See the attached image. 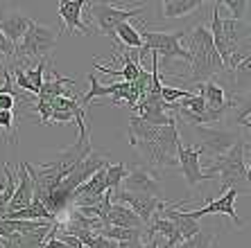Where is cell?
<instances>
[{
  "mask_svg": "<svg viewBox=\"0 0 251 248\" xmlns=\"http://www.w3.org/2000/svg\"><path fill=\"white\" fill-rule=\"evenodd\" d=\"M129 144L154 167L176 165V149L181 144L176 127H150L138 115L129 117Z\"/></svg>",
  "mask_w": 251,
  "mask_h": 248,
  "instance_id": "cell-1",
  "label": "cell"
},
{
  "mask_svg": "<svg viewBox=\"0 0 251 248\" xmlns=\"http://www.w3.org/2000/svg\"><path fill=\"white\" fill-rule=\"evenodd\" d=\"M186 50L190 54V72L188 79L193 81V86L204 84V81H213V77L224 75V64L220 54H217L215 45H213V36L206 25H195L186 32Z\"/></svg>",
  "mask_w": 251,
  "mask_h": 248,
  "instance_id": "cell-2",
  "label": "cell"
},
{
  "mask_svg": "<svg viewBox=\"0 0 251 248\" xmlns=\"http://www.w3.org/2000/svg\"><path fill=\"white\" fill-rule=\"evenodd\" d=\"M217 179L220 192L235 190L240 194H251L249 183H247V167H245V140L238 142L222 156L213 158L208 169L204 172V180Z\"/></svg>",
  "mask_w": 251,
  "mask_h": 248,
  "instance_id": "cell-3",
  "label": "cell"
},
{
  "mask_svg": "<svg viewBox=\"0 0 251 248\" xmlns=\"http://www.w3.org/2000/svg\"><path fill=\"white\" fill-rule=\"evenodd\" d=\"M57 39H59L57 27H50V25H46V23L32 21L27 32H25V36L18 41L16 47H14L12 61L16 66H25V64L36 66L39 61H43V59L52 57Z\"/></svg>",
  "mask_w": 251,
  "mask_h": 248,
  "instance_id": "cell-4",
  "label": "cell"
},
{
  "mask_svg": "<svg viewBox=\"0 0 251 248\" xmlns=\"http://www.w3.org/2000/svg\"><path fill=\"white\" fill-rule=\"evenodd\" d=\"M186 29H176V32H154V29H143L140 39H143V50H140V61L145 54L156 52L163 57V66H170L172 59H183L190 66V54L181 45V39Z\"/></svg>",
  "mask_w": 251,
  "mask_h": 248,
  "instance_id": "cell-5",
  "label": "cell"
},
{
  "mask_svg": "<svg viewBox=\"0 0 251 248\" xmlns=\"http://www.w3.org/2000/svg\"><path fill=\"white\" fill-rule=\"evenodd\" d=\"M86 12L91 16V21L95 23V27H98L100 34H106L111 36L113 41H116V27L123 23H129V18L134 16H140V14L145 12V5H136V7H129V9H120V7H113L111 2H91L88 0L86 7H84ZM116 47H118V41H116Z\"/></svg>",
  "mask_w": 251,
  "mask_h": 248,
  "instance_id": "cell-6",
  "label": "cell"
},
{
  "mask_svg": "<svg viewBox=\"0 0 251 248\" xmlns=\"http://www.w3.org/2000/svg\"><path fill=\"white\" fill-rule=\"evenodd\" d=\"M195 133L199 138V144H193V147H197L199 154H208L213 158L226 154L242 138L240 131L226 127H195Z\"/></svg>",
  "mask_w": 251,
  "mask_h": 248,
  "instance_id": "cell-7",
  "label": "cell"
},
{
  "mask_svg": "<svg viewBox=\"0 0 251 248\" xmlns=\"http://www.w3.org/2000/svg\"><path fill=\"white\" fill-rule=\"evenodd\" d=\"M111 203H123V205H127L129 210H134V212L138 214V219L145 224V228H147V224L161 212V210H165L170 205V201L158 199V196L129 194V192H118V194L111 199Z\"/></svg>",
  "mask_w": 251,
  "mask_h": 248,
  "instance_id": "cell-8",
  "label": "cell"
},
{
  "mask_svg": "<svg viewBox=\"0 0 251 248\" xmlns=\"http://www.w3.org/2000/svg\"><path fill=\"white\" fill-rule=\"evenodd\" d=\"M120 192H129V194H150V196H158L163 192V183L154 172H150L147 167H134L129 169L127 176L123 180Z\"/></svg>",
  "mask_w": 251,
  "mask_h": 248,
  "instance_id": "cell-9",
  "label": "cell"
},
{
  "mask_svg": "<svg viewBox=\"0 0 251 248\" xmlns=\"http://www.w3.org/2000/svg\"><path fill=\"white\" fill-rule=\"evenodd\" d=\"M238 196L240 192L235 190H226L222 196H217V199H210L208 203H206L204 208H197V210H190L193 212L195 219H201V217H208V214H226L228 219L233 221L238 228H245L247 221L242 219L238 214V210H235V201H238Z\"/></svg>",
  "mask_w": 251,
  "mask_h": 248,
  "instance_id": "cell-10",
  "label": "cell"
},
{
  "mask_svg": "<svg viewBox=\"0 0 251 248\" xmlns=\"http://www.w3.org/2000/svg\"><path fill=\"white\" fill-rule=\"evenodd\" d=\"M84 7H86L84 0H61V2L57 5L59 16H61V21H64V29L70 36L73 34H82V36L93 34V29L82 21Z\"/></svg>",
  "mask_w": 251,
  "mask_h": 248,
  "instance_id": "cell-11",
  "label": "cell"
},
{
  "mask_svg": "<svg viewBox=\"0 0 251 248\" xmlns=\"http://www.w3.org/2000/svg\"><path fill=\"white\" fill-rule=\"evenodd\" d=\"M199 158H201V154L197 151V147L183 144V142L179 144V149H176V165L181 169L188 187H197V185L204 180V172H201Z\"/></svg>",
  "mask_w": 251,
  "mask_h": 248,
  "instance_id": "cell-12",
  "label": "cell"
},
{
  "mask_svg": "<svg viewBox=\"0 0 251 248\" xmlns=\"http://www.w3.org/2000/svg\"><path fill=\"white\" fill-rule=\"evenodd\" d=\"M57 97H75V79L61 77L59 72H50L43 77V86L34 99L39 102H52Z\"/></svg>",
  "mask_w": 251,
  "mask_h": 248,
  "instance_id": "cell-13",
  "label": "cell"
},
{
  "mask_svg": "<svg viewBox=\"0 0 251 248\" xmlns=\"http://www.w3.org/2000/svg\"><path fill=\"white\" fill-rule=\"evenodd\" d=\"M34 18L25 16L21 12H14V9H5V12H0V32L7 36V41L16 47V43L25 36L27 32L29 23H32Z\"/></svg>",
  "mask_w": 251,
  "mask_h": 248,
  "instance_id": "cell-14",
  "label": "cell"
},
{
  "mask_svg": "<svg viewBox=\"0 0 251 248\" xmlns=\"http://www.w3.org/2000/svg\"><path fill=\"white\" fill-rule=\"evenodd\" d=\"M16 192H14L12 201H9V205H7L5 214L9 212H18V210H25L29 205V203L34 201V183H32V179H29L27 169H25V165L21 162V167L16 169Z\"/></svg>",
  "mask_w": 251,
  "mask_h": 248,
  "instance_id": "cell-15",
  "label": "cell"
},
{
  "mask_svg": "<svg viewBox=\"0 0 251 248\" xmlns=\"http://www.w3.org/2000/svg\"><path fill=\"white\" fill-rule=\"evenodd\" d=\"M102 225H113V228H145V224L138 219V214L134 210H129L127 205H123V203H111L106 208Z\"/></svg>",
  "mask_w": 251,
  "mask_h": 248,
  "instance_id": "cell-16",
  "label": "cell"
},
{
  "mask_svg": "<svg viewBox=\"0 0 251 248\" xmlns=\"http://www.w3.org/2000/svg\"><path fill=\"white\" fill-rule=\"evenodd\" d=\"M54 225L57 224L41 228V230H34V232H16V235L2 237L0 244H2V248H41Z\"/></svg>",
  "mask_w": 251,
  "mask_h": 248,
  "instance_id": "cell-17",
  "label": "cell"
},
{
  "mask_svg": "<svg viewBox=\"0 0 251 248\" xmlns=\"http://www.w3.org/2000/svg\"><path fill=\"white\" fill-rule=\"evenodd\" d=\"M195 90H197V95L206 102V109H226V106H231V97L226 95V90H224L222 84H217L215 79L213 81H204V84H197L195 86Z\"/></svg>",
  "mask_w": 251,
  "mask_h": 248,
  "instance_id": "cell-18",
  "label": "cell"
},
{
  "mask_svg": "<svg viewBox=\"0 0 251 248\" xmlns=\"http://www.w3.org/2000/svg\"><path fill=\"white\" fill-rule=\"evenodd\" d=\"M222 34H224V43H226L228 57L235 47L247 41L251 36V23L249 21H233V18H224L222 21Z\"/></svg>",
  "mask_w": 251,
  "mask_h": 248,
  "instance_id": "cell-19",
  "label": "cell"
},
{
  "mask_svg": "<svg viewBox=\"0 0 251 248\" xmlns=\"http://www.w3.org/2000/svg\"><path fill=\"white\" fill-rule=\"evenodd\" d=\"M156 7H158V16L170 21V18H181V16H188V14L201 9L204 0H163Z\"/></svg>",
  "mask_w": 251,
  "mask_h": 248,
  "instance_id": "cell-20",
  "label": "cell"
},
{
  "mask_svg": "<svg viewBox=\"0 0 251 248\" xmlns=\"http://www.w3.org/2000/svg\"><path fill=\"white\" fill-rule=\"evenodd\" d=\"M98 235L113 239V242H143L145 228H113V225H102Z\"/></svg>",
  "mask_w": 251,
  "mask_h": 248,
  "instance_id": "cell-21",
  "label": "cell"
},
{
  "mask_svg": "<svg viewBox=\"0 0 251 248\" xmlns=\"http://www.w3.org/2000/svg\"><path fill=\"white\" fill-rule=\"evenodd\" d=\"M228 113H233L235 127H242L251 117V90L242 92V95H231V111Z\"/></svg>",
  "mask_w": 251,
  "mask_h": 248,
  "instance_id": "cell-22",
  "label": "cell"
},
{
  "mask_svg": "<svg viewBox=\"0 0 251 248\" xmlns=\"http://www.w3.org/2000/svg\"><path fill=\"white\" fill-rule=\"evenodd\" d=\"M116 41H118V47H120V43H123L125 47H131L134 52H140V50H143V39H140V32L131 23L118 25V27H116Z\"/></svg>",
  "mask_w": 251,
  "mask_h": 248,
  "instance_id": "cell-23",
  "label": "cell"
},
{
  "mask_svg": "<svg viewBox=\"0 0 251 248\" xmlns=\"http://www.w3.org/2000/svg\"><path fill=\"white\" fill-rule=\"evenodd\" d=\"M125 176H127V167H125V162H116V165L109 162V165L104 167V183H106V192L111 194V199L120 192Z\"/></svg>",
  "mask_w": 251,
  "mask_h": 248,
  "instance_id": "cell-24",
  "label": "cell"
},
{
  "mask_svg": "<svg viewBox=\"0 0 251 248\" xmlns=\"http://www.w3.org/2000/svg\"><path fill=\"white\" fill-rule=\"evenodd\" d=\"M249 90H251V57H247L233 70V92L231 95H242V92Z\"/></svg>",
  "mask_w": 251,
  "mask_h": 248,
  "instance_id": "cell-25",
  "label": "cell"
},
{
  "mask_svg": "<svg viewBox=\"0 0 251 248\" xmlns=\"http://www.w3.org/2000/svg\"><path fill=\"white\" fill-rule=\"evenodd\" d=\"M14 192H16V174L9 165H5V185H0V217L5 214Z\"/></svg>",
  "mask_w": 251,
  "mask_h": 248,
  "instance_id": "cell-26",
  "label": "cell"
},
{
  "mask_svg": "<svg viewBox=\"0 0 251 248\" xmlns=\"http://www.w3.org/2000/svg\"><path fill=\"white\" fill-rule=\"evenodd\" d=\"M217 5H220V9H228L233 21H245L251 2L249 0H222V2H217Z\"/></svg>",
  "mask_w": 251,
  "mask_h": 248,
  "instance_id": "cell-27",
  "label": "cell"
},
{
  "mask_svg": "<svg viewBox=\"0 0 251 248\" xmlns=\"http://www.w3.org/2000/svg\"><path fill=\"white\" fill-rule=\"evenodd\" d=\"M16 124H18V120H16V115H14V111H0V129L5 131L9 144H16V138H14Z\"/></svg>",
  "mask_w": 251,
  "mask_h": 248,
  "instance_id": "cell-28",
  "label": "cell"
},
{
  "mask_svg": "<svg viewBox=\"0 0 251 248\" xmlns=\"http://www.w3.org/2000/svg\"><path fill=\"white\" fill-rule=\"evenodd\" d=\"M213 242H215V235H210V232L199 230L197 235H193L190 239L181 242L176 248H210V244H213Z\"/></svg>",
  "mask_w": 251,
  "mask_h": 248,
  "instance_id": "cell-29",
  "label": "cell"
},
{
  "mask_svg": "<svg viewBox=\"0 0 251 248\" xmlns=\"http://www.w3.org/2000/svg\"><path fill=\"white\" fill-rule=\"evenodd\" d=\"M116 246H118V242H113V239H106V237L98 235V232H95V235L91 237L86 244H84V248H116Z\"/></svg>",
  "mask_w": 251,
  "mask_h": 248,
  "instance_id": "cell-30",
  "label": "cell"
},
{
  "mask_svg": "<svg viewBox=\"0 0 251 248\" xmlns=\"http://www.w3.org/2000/svg\"><path fill=\"white\" fill-rule=\"evenodd\" d=\"M0 54H2L5 59H12L14 57V45L7 41V36L2 34V32H0Z\"/></svg>",
  "mask_w": 251,
  "mask_h": 248,
  "instance_id": "cell-31",
  "label": "cell"
},
{
  "mask_svg": "<svg viewBox=\"0 0 251 248\" xmlns=\"http://www.w3.org/2000/svg\"><path fill=\"white\" fill-rule=\"evenodd\" d=\"M245 167H247V183L251 190V144L245 142Z\"/></svg>",
  "mask_w": 251,
  "mask_h": 248,
  "instance_id": "cell-32",
  "label": "cell"
},
{
  "mask_svg": "<svg viewBox=\"0 0 251 248\" xmlns=\"http://www.w3.org/2000/svg\"><path fill=\"white\" fill-rule=\"evenodd\" d=\"M14 104H16V99L12 95H0V111H12Z\"/></svg>",
  "mask_w": 251,
  "mask_h": 248,
  "instance_id": "cell-33",
  "label": "cell"
},
{
  "mask_svg": "<svg viewBox=\"0 0 251 248\" xmlns=\"http://www.w3.org/2000/svg\"><path fill=\"white\" fill-rule=\"evenodd\" d=\"M116 248H143V242H118Z\"/></svg>",
  "mask_w": 251,
  "mask_h": 248,
  "instance_id": "cell-34",
  "label": "cell"
},
{
  "mask_svg": "<svg viewBox=\"0 0 251 248\" xmlns=\"http://www.w3.org/2000/svg\"><path fill=\"white\" fill-rule=\"evenodd\" d=\"M143 248H158V239H156V237H152V239H147V242L143 244Z\"/></svg>",
  "mask_w": 251,
  "mask_h": 248,
  "instance_id": "cell-35",
  "label": "cell"
},
{
  "mask_svg": "<svg viewBox=\"0 0 251 248\" xmlns=\"http://www.w3.org/2000/svg\"><path fill=\"white\" fill-rule=\"evenodd\" d=\"M5 70H7V59L2 57V54H0V75H2Z\"/></svg>",
  "mask_w": 251,
  "mask_h": 248,
  "instance_id": "cell-36",
  "label": "cell"
}]
</instances>
